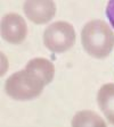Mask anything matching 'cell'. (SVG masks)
I'll return each instance as SVG.
<instances>
[{
  "instance_id": "obj_1",
  "label": "cell",
  "mask_w": 114,
  "mask_h": 127,
  "mask_svg": "<svg viewBox=\"0 0 114 127\" xmlns=\"http://www.w3.org/2000/svg\"><path fill=\"white\" fill-rule=\"evenodd\" d=\"M81 45L93 58H107L114 49V31L103 19H91L81 30Z\"/></svg>"
},
{
  "instance_id": "obj_2",
  "label": "cell",
  "mask_w": 114,
  "mask_h": 127,
  "mask_svg": "<svg viewBox=\"0 0 114 127\" xmlns=\"http://www.w3.org/2000/svg\"><path fill=\"white\" fill-rule=\"evenodd\" d=\"M45 86V82L35 73L24 67V69L13 73L6 79L3 90L13 100L31 101L42 93Z\"/></svg>"
},
{
  "instance_id": "obj_3",
  "label": "cell",
  "mask_w": 114,
  "mask_h": 127,
  "mask_svg": "<svg viewBox=\"0 0 114 127\" xmlns=\"http://www.w3.org/2000/svg\"><path fill=\"white\" fill-rule=\"evenodd\" d=\"M42 42L45 48L50 52H67L77 42L74 26L66 21L53 22L43 31Z\"/></svg>"
},
{
  "instance_id": "obj_4",
  "label": "cell",
  "mask_w": 114,
  "mask_h": 127,
  "mask_svg": "<svg viewBox=\"0 0 114 127\" xmlns=\"http://www.w3.org/2000/svg\"><path fill=\"white\" fill-rule=\"evenodd\" d=\"M0 32L5 42L13 45H19L26 40L29 30L23 16L17 13H8L1 18Z\"/></svg>"
},
{
  "instance_id": "obj_5",
  "label": "cell",
  "mask_w": 114,
  "mask_h": 127,
  "mask_svg": "<svg viewBox=\"0 0 114 127\" xmlns=\"http://www.w3.org/2000/svg\"><path fill=\"white\" fill-rule=\"evenodd\" d=\"M57 7L54 0H25L23 3V13L31 23L35 25H45L53 21Z\"/></svg>"
},
{
  "instance_id": "obj_6",
  "label": "cell",
  "mask_w": 114,
  "mask_h": 127,
  "mask_svg": "<svg viewBox=\"0 0 114 127\" xmlns=\"http://www.w3.org/2000/svg\"><path fill=\"white\" fill-rule=\"evenodd\" d=\"M97 104L104 118L114 126V83H106L97 92Z\"/></svg>"
},
{
  "instance_id": "obj_7",
  "label": "cell",
  "mask_w": 114,
  "mask_h": 127,
  "mask_svg": "<svg viewBox=\"0 0 114 127\" xmlns=\"http://www.w3.org/2000/svg\"><path fill=\"white\" fill-rule=\"evenodd\" d=\"M25 68L33 71L45 82L46 85L50 84L55 77V65L49 59L42 57H35L27 61Z\"/></svg>"
},
{
  "instance_id": "obj_8",
  "label": "cell",
  "mask_w": 114,
  "mask_h": 127,
  "mask_svg": "<svg viewBox=\"0 0 114 127\" xmlns=\"http://www.w3.org/2000/svg\"><path fill=\"white\" fill-rule=\"evenodd\" d=\"M71 125L73 127H105L107 122L93 110H81L73 116Z\"/></svg>"
},
{
  "instance_id": "obj_9",
  "label": "cell",
  "mask_w": 114,
  "mask_h": 127,
  "mask_svg": "<svg viewBox=\"0 0 114 127\" xmlns=\"http://www.w3.org/2000/svg\"><path fill=\"white\" fill-rule=\"evenodd\" d=\"M105 13H106L107 19H109L111 26L114 29V0H109Z\"/></svg>"
},
{
  "instance_id": "obj_10",
  "label": "cell",
  "mask_w": 114,
  "mask_h": 127,
  "mask_svg": "<svg viewBox=\"0 0 114 127\" xmlns=\"http://www.w3.org/2000/svg\"><path fill=\"white\" fill-rule=\"evenodd\" d=\"M8 68H9V65H8V59L6 58V56L3 55V52H1V76H3V75L7 73Z\"/></svg>"
}]
</instances>
